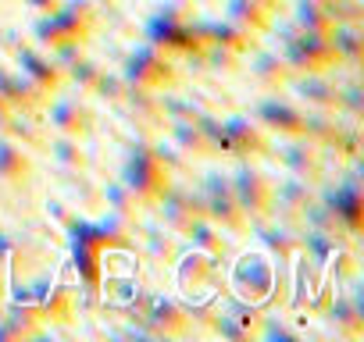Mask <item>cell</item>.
Listing matches in <instances>:
<instances>
[{
	"label": "cell",
	"instance_id": "6da1fadb",
	"mask_svg": "<svg viewBox=\"0 0 364 342\" xmlns=\"http://www.w3.org/2000/svg\"><path fill=\"white\" fill-rule=\"evenodd\" d=\"M118 182H122L143 207H150V204H157V197L168 189L171 171L157 160V153H154L150 143H136V146H129V153H125V160H122Z\"/></svg>",
	"mask_w": 364,
	"mask_h": 342
},
{
	"label": "cell",
	"instance_id": "7a4b0ae2",
	"mask_svg": "<svg viewBox=\"0 0 364 342\" xmlns=\"http://www.w3.org/2000/svg\"><path fill=\"white\" fill-rule=\"evenodd\" d=\"M122 79H125L129 86L171 89V86L178 82V68H175V61H171L164 50H157V47H150V43L143 40L139 47H132V50L125 54V61H122Z\"/></svg>",
	"mask_w": 364,
	"mask_h": 342
},
{
	"label": "cell",
	"instance_id": "3957f363",
	"mask_svg": "<svg viewBox=\"0 0 364 342\" xmlns=\"http://www.w3.org/2000/svg\"><path fill=\"white\" fill-rule=\"evenodd\" d=\"M197 193L204 200V218H211L222 232H232V236H243L247 232L250 218L236 204L232 186H229V175H222V171H208L204 182L197 186Z\"/></svg>",
	"mask_w": 364,
	"mask_h": 342
},
{
	"label": "cell",
	"instance_id": "277c9868",
	"mask_svg": "<svg viewBox=\"0 0 364 342\" xmlns=\"http://www.w3.org/2000/svg\"><path fill=\"white\" fill-rule=\"evenodd\" d=\"M282 61L289 65L293 75H300V72H328V68L336 65V54H332L328 36H321V33H304V29L289 26L286 43H282Z\"/></svg>",
	"mask_w": 364,
	"mask_h": 342
},
{
	"label": "cell",
	"instance_id": "5b68a950",
	"mask_svg": "<svg viewBox=\"0 0 364 342\" xmlns=\"http://www.w3.org/2000/svg\"><path fill=\"white\" fill-rule=\"evenodd\" d=\"M314 197L321 200V207L336 218V225L346 236H360V225H364V193H360V186H357L353 175L314 189Z\"/></svg>",
	"mask_w": 364,
	"mask_h": 342
},
{
	"label": "cell",
	"instance_id": "8992f818",
	"mask_svg": "<svg viewBox=\"0 0 364 342\" xmlns=\"http://www.w3.org/2000/svg\"><path fill=\"white\" fill-rule=\"evenodd\" d=\"M232 197L243 207V214L254 218H268L272 214V179L264 175L261 167H254L250 160H236V171L229 175Z\"/></svg>",
	"mask_w": 364,
	"mask_h": 342
},
{
	"label": "cell",
	"instance_id": "52a82bcc",
	"mask_svg": "<svg viewBox=\"0 0 364 342\" xmlns=\"http://www.w3.org/2000/svg\"><path fill=\"white\" fill-rule=\"evenodd\" d=\"M275 278H279V267L264 257V253H247L236 271L229 275V285L236 289L240 299H250V303H264L272 292H275Z\"/></svg>",
	"mask_w": 364,
	"mask_h": 342
},
{
	"label": "cell",
	"instance_id": "ba28073f",
	"mask_svg": "<svg viewBox=\"0 0 364 342\" xmlns=\"http://www.w3.org/2000/svg\"><path fill=\"white\" fill-rule=\"evenodd\" d=\"M157 214H161L164 228L186 236V228H190L197 218H204V200H200V193L190 189V186L168 182V189L157 197Z\"/></svg>",
	"mask_w": 364,
	"mask_h": 342
},
{
	"label": "cell",
	"instance_id": "9c48e42d",
	"mask_svg": "<svg viewBox=\"0 0 364 342\" xmlns=\"http://www.w3.org/2000/svg\"><path fill=\"white\" fill-rule=\"evenodd\" d=\"M222 132H225V153L236 157V160H254V157L272 153L268 132H264L254 118H247V114H229V118H222Z\"/></svg>",
	"mask_w": 364,
	"mask_h": 342
},
{
	"label": "cell",
	"instance_id": "30bf717a",
	"mask_svg": "<svg viewBox=\"0 0 364 342\" xmlns=\"http://www.w3.org/2000/svg\"><path fill=\"white\" fill-rule=\"evenodd\" d=\"M175 278L182 285V292H193V299L204 292V289H222L225 285V271H222V260L218 257H208L200 250L186 253L175 267Z\"/></svg>",
	"mask_w": 364,
	"mask_h": 342
},
{
	"label": "cell",
	"instance_id": "8fae6325",
	"mask_svg": "<svg viewBox=\"0 0 364 342\" xmlns=\"http://www.w3.org/2000/svg\"><path fill=\"white\" fill-rule=\"evenodd\" d=\"M139 321L150 328V335H186L193 328V317H190L186 307L171 296H157V292L146 296Z\"/></svg>",
	"mask_w": 364,
	"mask_h": 342
},
{
	"label": "cell",
	"instance_id": "7c38bea8",
	"mask_svg": "<svg viewBox=\"0 0 364 342\" xmlns=\"http://www.w3.org/2000/svg\"><path fill=\"white\" fill-rule=\"evenodd\" d=\"M11 54H15L18 72H22V75H26L40 93L54 96V93L65 86V75H61V68L50 61V54H47V50H40V47H33V43H18Z\"/></svg>",
	"mask_w": 364,
	"mask_h": 342
},
{
	"label": "cell",
	"instance_id": "4fadbf2b",
	"mask_svg": "<svg viewBox=\"0 0 364 342\" xmlns=\"http://www.w3.org/2000/svg\"><path fill=\"white\" fill-rule=\"evenodd\" d=\"M286 143L275 146L279 164L289 171V175H300L307 182H318L321 175V146H314L307 136H282Z\"/></svg>",
	"mask_w": 364,
	"mask_h": 342
},
{
	"label": "cell",
	"instance_id": "5bb4252c",
	"mask_svg": "<svg viewBox=\"0 0 364 342\" xmlns=\"http://www.w3.org/2000/svg\"><path fill=\"white\" fill-rule=\"evenodd\" d=\"M47 114V125L58 132V136H75V139H82V136H90V128H93V111H90V104H82L79 96H58L54 104H47L43 107Z\"/></svg>",
	"mask_w": 364,
	"mask_h": 342
},
{
	"label": "cell",
	"instance_id": "9a60e30c",
	"mask_svg": "<svg viewBox=\"0 0 364 342\" xmlns=\"http://www.w3.org/2000/svg\"><path fill=\"white\" fill-rule=\"evenodd\" d=\"M311 200H314V182H307L300 175H289L286 171V179L272 182V214H279L282 221L296 225Z\"/></svg>",
	"mask_w": 364,
	"mask_h": 342
},
{
	"label": "cell",
	"instance_id": "2e32d148",
	"mask_svg": "<svg viewBox=\"0 0 364 342\" xmlns=\"http://www.w3.org/2000/svg\"><path fill=\"white\" fill-rule=\"evenodd\" d=\"M254 121L272 132V136H304V111L279 100V96H261L257 107H254Z\"/></svg>",
	"mask_w": 364,
	"mask_h": 342
},
{
	"label": "cell",
	"instance_id": "e0dca14e",
	"mask_svg": "<svg viewBox=\"0 0 364 342\" xmlns=\"http://www.w3.org/2000/svg\"><path fill=\"white\" fill-rule=\"evenodd\" d=\"M286 86L293 89V96H300L307 104V111H336V104H339V86L325 72H300Z\"/></svg>",
	"mask_w": 364,
	"mask_h": 342
},
{
	"label": "cell",
	"instance_id": "ac0fdd59",
	"mask_svg": "<svg viewBox=\"0 0 364 342\" xmlns=\"http://www.w3.org/2000/svg\"><path fill=\"white\" fill-rule=\"evenodd\" d=\"M54 18H58V26L68 40L86 43L93 36L97 22H100V8H97V0H61Z\"/></svg>",
	"mask_w": 364,
	"mask_h": 342
},
{
	"label": "cell",
	"instance_id": "d6986e66",
	"mask_svg": "<svg viewBox=\"0 0 364 342\" xmlns=\"http://www.w3.org/2000/svg\"><path fill=\"white\" fill-rule=\"evenodd\" d=\"M118 104L129 111V118H132L136 125H143V128H150V132L164 125V114H161V89H146V86H129V82H125Z\"/></svg>",
	"mask_w": 364,
	"mask_h": 342
},
{
	"label": "cell",
	"instance_id": "ffe728a7",
	"mask_svg": "<svg viewBox=\"0 0 364 342\" xmlns=\"http://www.w3.org/2000/svg\"><path fill=\"white\" fill-rule=\"evenodd\" d=\"M0 96L8 100V107L11 111H43L47 107V93H40L18 68L11 72V68H0Z\"/></svg>",
	"mask_w": 364,
	"mask_h": 342
},
{
	"label": "cell",
	"instance_id": "44dd1931",
	"mask_svg": "<svg viewBox=\"0 0 364 342\" xmlns=\"http://www.w3.org/2000/svg\"><path fill=\"white\" fill-rule=\"evenodd\" d=\"M254 232H257V239L272 250V257L279 260V264H289L296 253H300V228L293 225V221H282V225H268L264 218H254Z\"/></svg>",
	"mask_w": 364,
	"mask_h": 342
},
{
	"label": "cell",
	"instance_id": "7402d4cb",
	"mask_svg": "<svg viewBox=\"0 0 364 342\" xmlns=\"http://www.w3.org/2000/svg\"><path fill=\"white\" fill-rule=\"evenodd\" d=\"M225 18L232 26H240L243 33L250 36H261L272 29L275 22V11L268 4H261V0H225Z\"/></svg>",
	"mask_w": 364,
	"mask_h": 342
},
{
	"label": "cell",
	"instance_id": "603a6c76",
	"mask_svg": "<svg viewBox=\"0 0 364 342\" xmlns=\"http://www.w3.org/2000/svg\"><path fill=\"white\" fill-rule=\"evenodd\" d=\"M29 179H33V157L11 136H0V182L26 186Z\"/></svg>",
	"mask_w": 364,
	"mask_h": 342
},
{
	"label": "cell",
	"instance_id": "cb8c5ba5",
	"mask_svg": "<svg viewBox=\"0 0 364 342\" xmlns=\"http://www.w3.org/2000/svg\"><path fill=\"white\" fill-rule=\"evenodd\" d=\"M328 43H332L336 65H360V57H364V29H360V22H336L328 29Z\"/></svg>",
	"mask_w": 364,
	"mask_h": 342
},
{
	"label": "cell",
	"instance_id": "d4e9b609",
	"mask_svg": "<svg viewBox=\"0 0 364 342\" xmlns=\"http://www.w3.org/2000/svg\"><path fill=\"white\" fill-rule=\"evenodd\" d=\"M43 328H40V314L26 303H8L0 310V338H36Z\"/></svg>",
	"mask_w": 364,
	"mask_h": 342
},
{
	"label": "cell",
	"instance_id": "484cf974",
	"mask_svg": "<svg viewBox=\"0 0 364 342\" xmlns=\"http://www.w3.org/2000/svg\"><path fill=\"white\" fill-rule=\"evenodd\" d=\"M68 253H72V267L79 271V282L90 296H97L100 289V250L86 239H72L68 236Z\"/></svg>",
	"mask_w": 364,
	"mask_h": 342
},
{
	"label": "cell",
	"instance_id": "4316f807",
	"mask_svg": "<svg viewBox=\"0 0 364 342\" xmlns=\"http://www.w3.org/2000/svg\"><path fill=\"white\" fill-rule=\"evenodd\" d=\"M75 307H79L75 285H68L65 278H50V285H47V292H43L36 314H40V317H50V321H72Z\"/></svg>",
	"mask_w": 364,
	"mask_h": 342
},
{
	"label": "cell",
	"instance_id": "83f0119b",
	"mask_svg": "<svg viewBox=\"0 0 364 342\" xmlns=\"http://www.w3.org/2000/svg\"><path fill=\"white\" fill-rule=\"evenodd\" d=\"M325 317L336 324V331L339 335H346V338H357L360 331H364V310H360V303L357 299H346V296H339V299H325Z\"/></svg>",
	"mask_w": 364,
	"mask_h": 342
},
{
	"label": "cell",
	"instance_id": "f1b7e54d",
	"mask_svg": "<svg viewBox=\"0 0 364 342\" xmlns=\"http://www.w3.org/2000/svg\"><path fill=\"white\" fill-rule=\"evenodd\" d=\"M293 26L304 29V33H321V36H328V29L336 26L328 0H296V4H293Z\"/></svg>",
	"mask_w": 364,
	"mask_h": 342
},
{
	"label": "cell",
	"instance_id": "f546056e",
	"mask_svg": "<svg viewBox=\"0 0 364 342\" xmlns=\"http://www.w3.org/2000/svg\"><path fill=\"white\" fill-rule=\"evenodd\" d=\"M200 29H204V40L208 43H215V47H225V50H232V54H247L250 50V33H243L240 26H232L229 18H211V22H200Z\"/></svg>",
	"mask_w": 364,
	"mask_h": 342
},
{
	"label": "cell",
	"instance_id": "4dcf8cb0",
	"mask_svg": "<svg viewBox=\"0 0 364 342\" xmlns=\"http://www.w3.org/2000/svg\"><path fill=\"white\" fill-rule=\"evenodd\" d=\"M186 236H190L193 250H200V253H208V257H218V260L229 257V243H225L222 228H218L211 218H197V221L186 228Z\"/></svg>",
	"mask_w": 364,
	"mask_h": 342
},
{
	"label": "cell",
	"instance_id": "1f68e13d",
	"mask_svg": "<svg viewBox=\"0 0 364 342\" xmlns=\"http://www.w3.org/2000/svg\"><path fill=\"white\" fill-rule=\"evenodd\" d=\"M339 114L336 111H311V114H304V136L314 143V146H321V150H332L336 146V139H339Z\"/></svg>",
	"mask_w": 364,
	"mask_h": 342
},
{
	"label": "cell",
	"instance_id": "d6a6232c",
	"mask_svg": "<svg viewBox=\"0 0 364 342\" xmlns=\"http://www.w3.org/2000/svg\"><path fill=\"white\" fill-rule=\"evenodd\" d=\"M250 75L261 82V86H286L293 79L289 65L282 61V54H272V50H257L250 57Z\"/></svg>",
	"mask_w": 364,
	"mask_h": 342
},
{
	"label": "cell",
	"instance_id": "836d02e7",
	"mask_svg": "<svg viewBox=\"0 0 364 342\" xmlns=\"http://www.w3.org/2000/svg\"><path fill=\"white\" fill-rule=\"evenodd\" d=\"M175 33H178V22L168 18L164 11H157V15H150V18L143 22V40H146L150 47L164 50L168 57H171V50H175Z\"/></svg>",
	"mask_w": 364,
	"mask_h": 342
},
{
	"label": "cell",
	"instance_id": "e575fe53",
	"mask_svg": "<svg viewBox=\"0 0 364 342\" xmlns=\"http://www.w3.org/2000/svg\"><path fill=\"white\" fill-rule=\"evenodd\" d=\"M50 157H54V164H58V171H82V164H86V157H82V143L75 139V136H58L54 143H50Z\"/></svg>",
	"mask_w": 364,
	"mask_h": 342
},
{
	"label": "cell",
	"instance_id": "d590c367",
	"mask_svg": "<svg viewBox=\"0 0 364 342\" xmlns=\"http://www.w3.org/2000/svg\"><path fill=\"white\" fill-rule=\"evenodd\" d=\"M168 139L175 146H182L190 157H208V146H204V136H200L197 121H171L168 125Z\"/></svg>",
	"mask_w": 364,
	"mask_h": 342
},
{
	"label": "cell",
	"instance_id": "8d00e7d4",
	"mask_svg": "<svg viewBox=\"0 0 364 342\" xmlns=\"http://www.w3.org/2000/svg\"><path fill=\"white\" fill-rule=\"evenodd\" d=\"M61 40H68L65 33H61V26H58V18H54V11L50 15H36V22H33V47H40V50H54Z\"/></svg>",
	"mask_w": 364,
	"mask_h": 342
},
{
	"label": "cell",
	"instance_id": "74e56055",
	"mask_svg": "<svg viewBox=\"0 0 364 342\" xmlns=\"http://www.w3.org/2000/svg\"><path fill=\"white\" fill-rule=\"evenodd\" d=\"M104 200H107V211H114V214H122V218H132V221H136V214H139V207H143L122 182H107V186H104Z\"/></svg>",
	"mask_w": 364,
	"mask_h": 342
},
{
	"label": "cell",
	"instance_id": "f35d334b",
	"mask_svg": "<svg viewBox=\"0 0 364 342\" xmlns=\"http://www.w3.org/2000/svg\"><path fill=\"white\" fill-rule=\"evenodd\" d=\"M100 72H104V68H100V65H97L93 57L79 54V57H75V61H72V65L65 68V79H68V82H75L79 89H90V93H93V86H97Z\"/></svg>",
	"mask_w": 364,
	"mask_h": 342
},
{
	"label": "cell",
	"instance_id": "ab89813d",
	"mask_svg": "<svg viewBox=\"0 0 364 342\" xmlns=\"http://www.w3.org/2000/svg\"><path fill=\"white\" fill-rule=\"evenodd\" d=\"M143 250H146V257H154V260H175V257H178L175 236H168L164 228H146V232H143Z\"/></svg>",
	"mask_w": 364,
	"mask_h": 342
},
{
	"label": "cell",
	"instance_id": "60d3db41",
	"mask_svg": "<svg viewBox=\"0 0 364 342\" xmlns=\"http://www.w3.org/2000/svg\"><path fill=\"white\" fill-rule=\"evenodd\" d=\"M150 146H154L157 160H161V164L171 171V175H175V171H186V167H190V160H193L186 150H182V146H175L171 139H154Z\"/></svg>",
	"mask_w": 364,
	"mask_h": 342
},
{
	"label": "cell",
	"instance_id": "b9f144b4",
	"mask_svg": "<svg viewBox=\"0 0 364 342\" xmlns=\"http://www.w3.org/2000/svg\"><path fill=\"white\" fill-rule=\"evenodd\" d=\"M236 65H240V54H232L225 47H215V43H204L200 68H208V72H232Z\"/></svg>",
	"mask_w": 364,
	"mask_h": 342
},
{
	"label": "cell",
	"instance_id": "7bdbcfd3",
	"mask_svg": "<svg viewBox=\"0 0 364 342\" xmlns=\"http://www.w3.org/2000/svg\"><path fill=\"white\" fill-rule=\"evenodd\" d=\"M122 89H125V79H122V75H107V72H100V79H97V86H93V93L104 96V100H111V104H118Z\"/></svg>",
	"mask_w": 364,
	"mask_h": 342
},
{
	"label": "cell",
	"instance_id": "ee69618b",
	"mask_svg": "<svg viewBox=\"0 0 364 342\" xmlns=\"http://www.w3.org/2000/svg\"><path fill=\"white\" fill-rule=\"evenodd\" d=\"M26 4H29L36 15H50V11H58L61 0H26Z\"/></svg>",
	"mask_w": 364,
	"mask_h": 342
},
{
	"label": "cell",
	"instance_id": "f6af8a7d",
	"mask_svg": "<svg viewBox=\"0 0 364 342\" xmlns=\"http://www.w3.org/2000/svg\"><path fill=\"white\" fill-rule=\"evenodd\" d=\"M47 214H54V218H58V221H61V225H65V221H68V218H72V211H68V207H61V204H54V200H50V204H47Z\"/></svg>",
	"mask_w": 364,
	"mask_h": 342
},
{
	"label": "cell",
	"instance_id": "bcb514c9",
	"mask_svg": "<svg viewBox=\"0 0 364 342\" xmlns=\"http://www.w3.org/2000/svg\"><path fill=\"white\" fill-rule=\"evenodd\" d=\"M261 4H268L272 11H279V4H282V0H261Z\"/></svg>",
	"mask_w": 364,
	"mask_h": 342
},
{
	"label": "cell",
	"instance_id": "7dc6e473",
	"mask_svg": "<svg viewBox=\"0 0 364 342\" xmlns=\"http://www.w3.org/2000/svg\"><path fill=\"white\" fill-rule=\"evenodd\" d=\"M0 111H11V107H8V100H4V96H0Z\"/></svg>",
	"mask_w": 364,
	"mask_h": 342
},
{
	"label": "cell",
	"instance_id": "c3c4849f",
	"mask_svg": "<svg viewBox=\"0 0 364 342\" xmlns=\"http://www.w3.org/2000/svg\"><path fill=\"white\" fill-rule=\"evenodd\" d=\"M97 4H114V0H97Z\"/></svg>",
	"mask_w": 364,
	"mask_h": 342
}]
</instances>
